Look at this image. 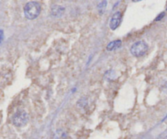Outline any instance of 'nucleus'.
<instances>
[{"mask_svg": "<svg viewBox=\"0 0 167 139\" xmlns=\"http://www.w3.org/2000/svg\"><path fill=\"white\" fill-rule=\"evenodd\" d=\"M29 121V116L26 111L23 110L18 111L14 115L12 118V122L14 125L16 127H23L25 126Z\"/></svg>", "mask_w": 167, "mask_h": 139, "instance_id": "7ed1b4c3", "label": "nucleus"}, {"mask_svg": "<svg viewBox=\"0 0 167 139\" xmlns=\"http://www.w3.org/2000/svg\"><path fill=\"white\" fill-rule=\"evenodd\" d=\"M40 3L36 1H30L26 4L24 8V13L26 17L29 20H34L40 15L41 13Z\"/></svg>", "mask_w": 167, "mask_h": 139, "instance_id": "f257e3e1", "label": "nucleus"}, {"mask_svg": "<svg viewBox=\"0 0 167 139\" xmlns=\"http://www.w3.org/2000/svg\"><path fill=\"white\" fill-rule=\"evenodd\" d=\"M122 14L120 12H117L113 15L111 20H110V23H109V27L112 30H115L122 22Z\"/></svg>", "mask_w": 167, "mask_h": 139, "instance_id": "20e7f679", "label": "nucleus"}, {"mask_svg": "<svg viewBox=\"0 0 167 139\" xmlns=\"http://www.w3.org/2000/svg\"><path fill=\"white\" fill-rule=\"evenodd\" d=\"M122 41L121 40H114V41L110 42L108 45H107V50L108 51H113L115 49L118 48L121 46Z\"/></svg>", "mask_w": 167, "mask_h": 139, "instance_id": "423d86ee", "label": "nucleus"}, {"mask_svg": "<svg viewBox=\"0 0 167 139\" xmlns=\"http://www.w3.org/2000/svg\"><path fill=\"white\" fill-rule=\"evenodd\" d=\"M64 11V8H62V7H61V6H57V5H55L53 6L52 8H51V14L54 16H61L62 14H63Z\"/></svg>", "mask_w": 167, "mask_h": 139, "instance_id": "39448f33", "label": "nucleus"}, {"mask_svg": "<svg viewBox=\"0 0 167 139\" xmlns=\"http://www.w3.org/2000/svg\"><path fill=\"white\" fill-rule=\"evenodd\" d=\"M164 16H165V12H162L160 15L157 16V17L156 19H155V21H160L161 19H162L163 17H164Z\"/></svg>", "mask_w": 167, "mask_h": 139, "instance_id": "6e6552de", "label": "nucleus"}, {"mask_svg": "<svg viewBox=\"0 0 167 139\" xmlns=\"http://www.w3.org/2000/svg\"><path fill=\"white\" fill-rule=\"evenodd\" d=\"M107 2L106 1H102V2H100V3L98 4V9H99V11L100 12H104V9H105V8H106V4Z\"/></svg>", "mask_w": 167, "mask_h": 139, "instance_id": "0eeeda50", "label": "nucleus"}, {"mask_svg": "<svg viewBox=\"0 0 167 139\" xmlns=\"http://www.w3.org/2000/svg\"><path fill=\"white\" fill-rule=\"evenodd\" d=\"M148 50V46L144 41H138L134 43L130 48V53L134 57H143L144 55L146 54V52Z\"/></svg>", "mask_w": 167, "mask_h": 139, "instance_id": "f03ea898", "label": "nucleus"}, {"mask_svg": "<svg viewBox=\"0 0 167 139\" xmlns=\"http://www.w3.org/2000/svg\"><path fill=\"white\" fill-rule=\"evenodd\" d=\"M3 30H0V43L3 40Z\"/></svg>", "mask_w": 167, "mask_h": 139, "instance_id": "1a4fd4ad", "label": "nucleus"}, {"mask_svg": "<svg viewBox=\"0 0 167 139\" xmlns=\"http://www.w3.org/2000/svg\"><path fill=\"white\" fill-rule=\"evenodd\" d=\"M166 10H167V3H166Z\"/></svg>", "mask_w": 167, "mask_h": 139, "instance_id": "9d476101", "label": "nucleus"}]
</instances>
